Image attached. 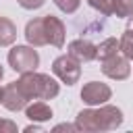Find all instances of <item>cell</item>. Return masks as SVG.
<instances>
[{
	"mask_svg": "<svg viewBox=\"0 0 133 133\" xmlns=\"http://www.w3.org/2000/svg\"><path fill=\"white\" fill-rule=\"evenodd\" d=\"M75 125L79 131H87V133L112 131L123 125V112L121 108L110 104H102L100 108H83L75 116Z\"/></svg>",
	"mask_w": 133,
	"mask_h": 133,
	"instance_id": "obj_1",
	"label": "cell"
},
{
	"mask_svg": "<svg viewBox=\"0 0 133 133\" xmlns=\"http://www.w3.org/2000/svg\"><path fill=\"white\" fill-rule=\"evenodd\" d=\"M17 83L27 100H52L60 91L58 81H54L46 73H35V71L21 73V79Z\"/></svg>",
	"mask_w": 133,
	"mask_h": 133,
	"instance_id": "obj_2",
	"label": "cell"
},
{
	"mask_svg": "<svg viewBox=\"0 0 133 133\" xmlns=\"http://www.w3.org/2000/svg\"><path fill=\"white\" fill-rule=\"evenodd\" d=\"M6 60L8 66L17 73H29L39 66V54L37 50H33V46H15L12 50H8Z\"/></svg>",
	"mask_w": 133,
	"mask_h": 133,
	"instance_id": "obj_3",
	"label": "cell"
},
{
	"mask_svg": "<svg viewBox=\"0 0 133 133\" xmlns=\"http://www.w3.org/2000/svg\"><path fill=\"white\" fill-rule=\"evenodd\" d=\"M79 64H81V62H77L73 56L64 54V56L54 58V62H52V73H54L62 83L75 85V83L79 81V77H81V66H79Z\"/></svg>",
	"mask_w": 133,
	"mask_h": 133,
	"instance_id": "obj_4",
	"label": "cell"
},
{
	"mask_svg": "<svg viewBox=\"0 0 133 133\" xmlns=\"http://www.w3.org/2000/svg\"><path fill=\"white\" fill-rule=\"evenodd\" d=\"M27 102H29V100L25 98V94L21 91V87H19L17 81L6 83V85L0 87V104H2L6 110L19 112V110H23V108L27 106Z\"/></svg>",
	"mask_w": 133,
	"mask_h": 133,
	"instance_id": "obj_5",
	"label": "cell"
},
{
	"mask_svg": "<svg viewBox=\"0 0 133 133\" xmlns=\"http://www.w3.org/2000/svg\"><path fill=\"white\" fill-rule=\"evenodd\" d=\"M110 98H112V89L106 83H100V81H89L81 89V100L87 106H102Z\"/></svg>",
	"mask_w": 133,
	"mask_h": 133,
	"instance_id": "obj_6",
	"label": "cell"
},
{
	"mask_svg": "<svg viewBox=\"0 0 133 133\" xmlns=\"http://www.w3.org/2000/svg\"><path fill=\"white\" fill-rule=\"evenodd\" d=\"M102 73L110 79H116V81H123L131 75V64H129V58L125 54H114L106 60H102Z\"/></svg>",
	"mask_w": 133,
	"mask_h": 133,
	"instance_id": "obj_7",
	"label": "cell"
},
{
	"mask_svg": "<svg viewBox=\"0 0 133 133\" xmlns=\"http://www.w3.org/2000/svg\"><path fill=\"white\" fill-rule=\"evenodd\" d=\"M66 54L73 56L77 62H91V60L98 56V46H94L89 39L79 37V39L69 42V46H66Z\"/></svg>",
	"mask_w": 133,
	"mask_h": 133,
	"instance_id": "obj_8",
	"label": "cell"
},
{
	"mask_svg": "<svg viewBox=\"0 0 133 133\" xmlns=\"http://www.w3.org/2000/svg\"><path fill=\"white\" fill-rule=\"evenodd\" d=\"M44 25H46V37H48V44L56 46V48H62L64 46V35H66V27L64 23L54 17V15H46L44 17Z\"/></svg>",
	"mask_w": 133,
	"mask_h": 133,
	"instance_id": "obj_9",
	"label": "cell"
},
{
	"mask_svg": "<svg viewBox=\"0 0 133 133\" xmlns=\"http://www.w3.org/2000/svg\"><path fill=\"white\" fill-rule=\"evenodd\" d=\"M25 39H27V44L33 46V48H39V46H46V44H48L44 17H35V19H31V21L25 25Z\"/></svg>",
	"mask_w": 133,
	"mask_h": 133,
	"instance_id": "obj_10",
	"label": "cell"
},
{
	"mask_svg": "<svg viewBox=\"0 0 133 133\" xmlns=\"http://www.w3.org/2000/svg\"><path fill=\"white\" fill-rule=\"evenodd\" d=\"M25 116L33 123H44L52 118V108L46 102H33L29 106H25Z\"/></svg>",
	"mask_w": 133,
	"mask_h": 133,
	"instance_id": "obj_11",
	"label": "cell"
},
{
	"mask_svg": "<svg viewBox=\"0 0 133 133\" xmlns=\"http://www.w3.org/2000/svg\"><path fill=\"white\" fill-rule=\"evenodd\" d=\"M15 39H17V25L10 19L0 17V46L2 48L10 46V44H15Z\"/></svg>",
	"mask_w": 133,
	"mask_h": 133,
	"instance_id": "obj_12",
	"label": "cell"
},
{
	"mask_svg": "<svg viewBox=\"0 0 133 133\" xmlns=\"http://www.w3.org/2000/svg\"><path fill=\"white\" fill-rule=\"evenodd\" d=\"M121 52V46H118V39L116 37H106L100 46H98V60L102 62V60H106V58H110V56H114V54H118Z\"/></svg>",
	"mask_w": 133,
	"mask_h": 133,
	"instance_id": "obj_13",
	"label": "cell"
},
{
	"mask_svg": "<svg viewBox=\"0 0 133 133\" xmlns=\"http://www.w3.org/2000/svg\"><path fill=\"white\" fill-rule=\"evenodd\" d=\"M112 15L118 19L133 15V0H112Z\"/></svg>",
	"mask_w": 133,
	"mask_h": 133,
	"instance_id": "obj_14",
	"label": "cell"
},
{
	"mask_svg": "<svg viewBox=\"0 0 133 133\" xmlns=\"http://www.w3.org/2000/svg\"><path fill=\"white\" fill-rule=\"evenodd\" d=\"M118 46H121V54H125L129 60H133V33L129 29H125V33L121 35Z\"/></svg>",
	"mask_w": 133,
	"mask_h": 133,
	"instance_id": "obj_15",
	"label": "cell"
},
{
	"mask_svg": "<svg viewBox=\"0 0 133 133\" xmlns=\"http://www.w3.org/2000/svg\"><path fill=\"white\" fill-rule=\"evenodd\" d=\"M87 4L94 8V10H98V12H102V15H112V0H87Z\"/></svg>",
	"mask_w": 133,
	"mask_h": 133,
	"instance_id": "obj_16",
	"label": "cell"
},
{
	"mask_svg": "<svg viewBox=\"0 0 133 133\" xmlns=\"http://www.w3.org/2000/svg\"><path fill=\"white\" fill-rule=\"evenodd\" d=\"M54 4L62 10V12H66V15H73L77 8H79V4H81V0H54Z\"/></svg>",
	"mask_w": 133,
	"mask_h": 133,
	"instance_id": "obj_17",
	"label": "cell"
},
{
	"mask_svg": "<svg viewBox=\"0 0 133 133\" xmlns=\"http://www.w3.org/2000/svg\"><path fill=\"white\" fill-rule=\"evenodd\" d=\"M19 4H21V8H25V10H35V8H39V6H44V2L46 0H17Z\"/></svg>",
	"mask_w": 133,
	"mask_h": 133,
	"instance_id": "obj_18",
	"label": "cell"
},
{
	"mask_svg": "<svg viewBox=\"0 0 133 133\" xmlns=\"http://www.w3.org/2000/svg\"><path fill=\"white\" fill-rule=\"evenodd\" d=\"M0 133H17V125L12 121L0 118Z\"/></svg>",
	"mask_w": 133,
	"mask_h": 133,
	"instance_id": "obj_19",
	"label": "cell"
},
{
	"mask_svg": "<svg viewBox=\"0 0 133 133\" xmlns=\"http://www.w3.org/2000/svg\"><path fill=\"white\" fill-rule=\"evenodd\" d=\"M54 131H79L77 125H69V123H62V125H56Z\"/></svg>",
	"mask_w": 133,
	"mask_h": 133,
	"instance_id": "obj_20",
	"label": "cell"
},
{
	"mask_svg": "<svg viewBox=\"0 0 133 133\" xmlns=\"http://www.w3.org/2000/svg\"><path fill=\"white\" fill-rule=\"evenodd\" d=\"M23 131H25V133H31V131H42V127H39V125H29V127H25Z\"/></svg>",
	"mask_w": 133,
	"mask_h": 133,
	"instance_id": "obj_21",
	"label": "cell"
},
{
	"mask_svg": "<svg viewBox=\"0 0 133 133\" xmlns=\"http://www.w3.org/2000/svg\"><path fill=\"white\" fill-rule=\"evenodd\" d=\"M127 29H129V31H131V33H133V15H131V17H129V25H127Z\"/></svg>",
	"mask_w": 133,
	"mask_h": 133,
	"instance_id": "obj_22",
	"label": "cell"
},
{
	"mask_svg": "<svg viewBox=\"0 0 133 133\" xmlns=\"http://www.w3.org/2000/svg\"><path fill=\"white\" fill-rule=\"evenodd\" d=\"M4 77V69H2V64H0V79Z\"/></svg>",
	"mask_w": 133,
	"mask_h": 133,
	"instance_id": "obj_23",
	"label": "cell"
}]
</instances>
